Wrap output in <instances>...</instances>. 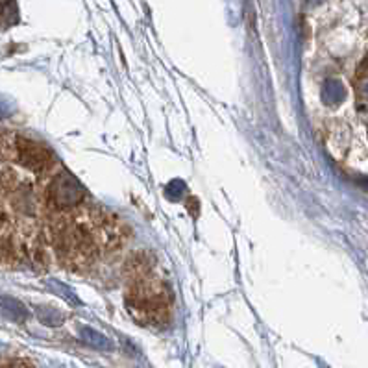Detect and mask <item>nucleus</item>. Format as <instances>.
Here are the masks:
<instances>
[{
  "label": "nucleus",
  "mask_w": 368,
  "mask_h": 368,
  "mask_svg": "<svg viewBox=\"0 0 368 368\" xmlns=\"http://www.w3.org/2000/svg\"><path fill=\"white\" fill-rule=\"evenodd\" d=\"M357 87L361 96L368 100V58L364 60V63L361 65V69H359L357 75Z\"/></svg>",
  "instance_id": "nucleus-6"
},
{
  "label": "nucleus",
  "mask_w": 368,
  "mask_h": 368,
  "mask_svg": "<svg viewBox=\"0 0 368 368\" xmlns=\"http://www.w3.org/2000/svg\"><path fill=\"white\" fill-rule=\"evenodd\" d=\"M2 368H30V367H28L25 361H11V363H8L6 367H2Z\"/></svg>",
  "instance_id": "nucleus-7"
},
{
  "label": "nucleus",
  "mask_w": 368,
  "mask_h": 368,
  "mask_svg": "<svg viewBox=\"0 0 368 368\" xmlns=\"http://www.w3.org/2000/svg\"><path fill=\"white\" fill-rule=\"evenodd\" d=\"M15 154L17 161L32 172H46L54 167V154L50 152L49 146L37 141L17 137Z\"/></svg>",
  "instance_id": "nucleus-3"
},
{
  "label": "nucleus",
  "mask_w": 368,
  "mask_h": 368,
  "mask_svg": "<svg viewBox=\"0 0 368 368\" xmlns=\"http://www.w3.org/2000/svg\"><path fill=\"white\" fill-rule=\"evenodd\" d=\"M82 338H84L87 344H91V346H95V348H100V350L113 348V344H111L110 341L104 337V335L96 334L95 329H91V328L82 329Z\"/></svg>",
  "instance_id": "nucleus-5"
},
{
  "label": "nucleus",
  "mask_w": 368,
  "mask_h": 368,
  "mask_svg": "<svg viewBox=\"0 0 368 368\" xmlns=\"http://www.w3.org/2000/svg\"><path fill=\"white\" fill-rule=\"evenodd\" d=\"M126 307L132 311L139 322L150 326H163L170 319V294L169 284L160 276L156 259L139 252L126 265Z\"/></svg>",
  "instance_id": "nucleus-1"
},
{
  "label": "nucleus",
  "mask_w": 368,
  "mask_h": 368,
  "mask_svg": "<svg viewBox=\"0 0 368 368\" xmlns=\"http://www.w3.org/2000/svg\"><path fill=\"white\" fill-rule=\"evenodd\" d=\"M0 307L10 319L13 320H25L26 319V309L25 305L17 302V300L10 298V296H0Z\"/></svg>",
  "instance_id": "nucleus-4"
},
{
  "label": "nucleus",
  "mask_w": 368,
  "mask_h": 368,
  "mask_svg": "<svg viewBox=\"0 0 368 368\" xmlns=\"http://www.w3.org/2000/svg\"><path fill=\"white\" fill-rule=\"evenodd\" d=\"M46 198L50 208L56 211H75L84 204L85 193L75 176L69 175L67 170H61L50 182Z\"/></svg>",
  "instance_id": "nucleus-2"
}]
</instances>
